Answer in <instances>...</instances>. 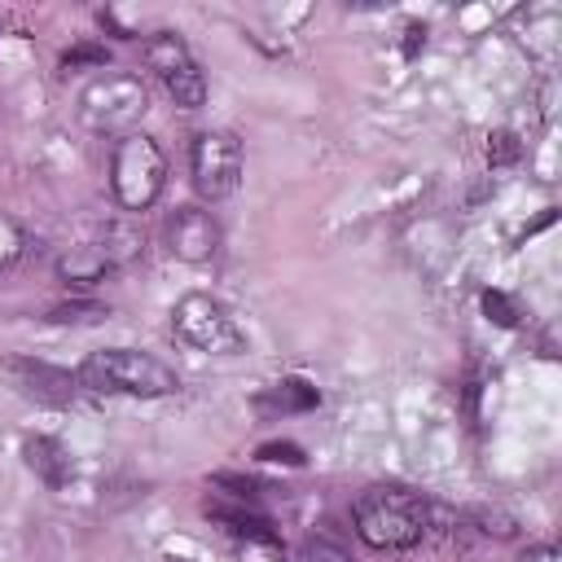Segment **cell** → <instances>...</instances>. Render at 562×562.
I'll use <instances>...</instances> for the list:
<instances>
[{
    "mask_svg": "<svg viewBox=\"0 0 562 562\" xmlns=\"http://www.w3.org/2000/svg\"><path fill=\"white\" fill-rule=\"evenodd\" d=\"M351 522L369 549H417L426 540V496L391 483L364 487L351 505Z\"/></svg>",
    "mask_w": 562,
    "mask_h": 562,
    "instance_id": "1",
    "label": "cell"
},
{
    "mask_svg": "<svg viewBox=\"0 0 562 562\" xmlns=\"http://www.w3.org/2000/svg\"><path fill=\"white\" fill-rule=\"evenodd\" d=\"M75 382L83 391H97V395H132V400H162V395H176V386H180L176 369H167L158 356L136 351V347L92 351L79 364Z\"/></svg>",
    "mask_w": 562,
    "mask_h": 562,
    "instance_id": "2",
    "label": "cell"
},
{
    "mask_svg": "<svg viewBox=\"0 0 562 562\" xmlns=\"http://www.w3.org/2000/svg\"><path fill=\"white\" fill-rule=\"evenodd\" d=\"M167 184V154L149 132H127L110 149V189L123 211H149Z\"/></svg>",
    "mask_w": 562,
    "mask_h": 562,
    "instance_id": "3",
    "label": "cell"
},
{
    "mask_svg": "<svg viewBox=\"0 0 562 562\" xmlns=\"http://www.w3.org/2000/svg\"><path fill=\"white\" fill-rule=\"evenodd\" d=\"M149 110V92L127 70H105L79 92V123L97 136H127L136 132L140 114Z\"/></svg>",
    "mask_w": 562,
    "mask_h": 562,
    "instance_id": "4",
    "label": "cell"
},
{
    "mask_svg": "<svg viewBox=\"0 0 562 562\" xmlns=\"http://www.w3.org/2000/svg\"><path fill=\"white\" fill-rule=\"evenodd\" d=\"M171 329H176V338L184 342V347H193V351H211V356H233V351H241V329H237V321H233V312L220 303V299H211V294H184V299H176V307H171Z\"/></svg>",
    "mask_w": 562,
    "mask_h": 562,
    "instance_id": "5",
    "label": "cell"
},
{
    "mask_svg": "<svg viewBox=\"0 0 562 562\" xmlns=\"http://www.w3.org/2000/svg\"><path fill=\"white\" fill-rule=\"evenodd\" d=\"M189 171H193V189L206 198V202H224L237 193L241 184V171H246V154H241V140L224 127H211V132H198L193 145H189Z\"/></svg>",
    "mask_w": 562,
    "mask_h": 562,
    "instance_id": "6",
    "label": "cell"
},
{
    "mask_svg": "<svg viewBox=\"0 0 562 562\" xmlns=\"http://www.w3.org/2000/svg\"><path fill=\"white\" fill-rule=\"evenodd\" d=\"M167 250L180 263H211L220 250V224L211 211L202 206H176V215L167 220Z\"/></svg>",
    "mask_w": 562,
    "mask_h": 562,
    "instance_id": "7",
    "label": "cell"
},
{
    "mask_svg": "<svg viewBox=\"0 0 562 562\" xmlns=\"http://www.w3.org/2000/svg\"><path fill=\"white\" fill-rule=\"evenodd\" d=\"M9 378L18 382V391L35 404H48V408H61L75 400V378L57 364H44V360H26V356H13L9 360Z\"/></svg>",
    "mask_w": 562,
    "mask_h": 562,
    "instance_id": "8",
    "label": "cell"
},
{
    "mask_svg": "<svg viewBox=\"0 0 562 562\" xmlns=\"http://www.w3.org/2000/svg\"><path fill=\"white\" fill-rule=\"evenodd\" d=\"M140 57H145V66L167 83V79H176L180 70H189V66H198L193 61V53H189V44L176 35V31H154L145 44H140Z\"/></svg>",
    "mask_w": 562,
    "mask_h": 562,
    "instance_id": "9",
    "label": "cell"
},
{
    "mask_svg": "<svg viewBox=\"0 0 562 562\" xmlns=\"http://www.w3.org/2000/svg\"><path fill=\"white\" fill-rule=\"evenodd\" d=\"M22 457H26V465L48 483V487H61L66 479H70V452L57 443V439H48V435H31L26 443H22Z\"/></svg>",
    "mask_w": 562,
    "mask_h": 562,
    "instance_id": "10",
    "label": "cell"
},
{
    "mask_svg": "<svg viewBox=\"0 0 562 562\" xmlns=\"http://www.w3.org/2000/svg\"><path fill=\"white\" fill-rule=\"evenodd\" d=\"M92 246L101 250V259H105V263H110V272H114V268H123V263H132V259L140 255L145 237H140L127 220H114V224H105V228H101V237H97Z\"/></svg>",
    "mask_w": 562,
    "mask_h": 562,
    "instance_id": "11",
    "label": "cell"
},
{
    "mask_svg": "<svg viewBox=\"0 0 562 562\" xmlns=\"http://www.w3.org/2000/svg\"><path fill=\"white\" fill-rule=\"evenodd\" d=\"M57 272H61V281L92 285V281H101V277L110 272V263L101 259V250H97V246H75L70 255H61V259H57Z\"/></svg>",
    "mask_w": 562,
    "mask_h": 562,
    "instance_id": "12",
    "label": "cell"
},
{
    "mask_svg": "<svg viewBox=\"0 0 562 562\" xmlns=\"http://www.w3.org/2000/svg\"><path fill=\"white\" fill-rule=\"evenodd\" d=\"M259 404H263V408H277V413H299V408H316V404H321V391L307 386L303 378H285V382H277Z\"/></svg>",
    "mask_w": 562,
    "mask_h": 562,
    "instance_id": "13",
    "label": "cell"
},
{
    "mask_svg": "<svg viewBox=\"0 0 562 562\" xmlns=\"http://www.w3.org/2000/svg\"><path fill=\"white\" fill-rule=\"evenodd\" d=\"M44 321H53V325H101V321H110V307L97 303V299H70V303H53Z\"/></svg>",
    "mask_w": 562,
    "mask_h": 562,
    "instance_id": "14",
    "label": "cell"
},
{
    "mask_svg": "<svg viewBox=\"0 0 562 562\" xmlns=\"http://www.w3.org/2000/svg\"><path fill=\"white\" fill-rule=\"evenodd\" d=\"M299 562H351V549L334 531H312L299 544Z\"/></svg>",
    "mask_w": 562,
    "mask_h": 562,
    "instance_id": "15",
    "label": "cell"
},
{
    "mask_svg": "<svg viewBox=\"0 0 562 562\" xmlns=\"http://www.w3.org/2000/svg\"><path fill=\"white\" fill-rule=\"evenodd\" d=\"M465 522H474L479 531H487V536H496V540H509V536L518 531V522H514L505 509H487V505H483V509H470Z\"/></svg>",
    "mask_w": 562,
    "mask_h": 562,
    "instance_id": "16",
    "label": "cell"
},
{
    "mask_svg": "<svg viewBox=\"0 0 562 562\" xmlns=\"http://www.w3.org/2000/svg\"><path fill=\"white\" fill-rule=\"evenodd\" d=\"M22 250H26V237H22V228L9 220V215H0V277L22 259Z\"/></svg>",
    "mask_w": 562,
    "mask_h": 562,
    "instance_id": "17",
    "label": "cell"
},
{
    "mask_svg": "<svg viewBox=\"0 0 562 562\" xmlns=\"http://www.w3.org/2000/svg\"><path fill=\"white\" fill-rule=\"evenodd\" d=\"M518 154H522V145H518L514 132H492L487 136V162L492 167H509V162H518Z\"/></svg>",
    "mask_w": 562,
    "mask_h": 562,
    "instance_id": "18",
    "label": "cell"
},
{
    "mask_svg": "<svg viewBox=\"0 0 562 562\" xmlns=\"http://www.w3.org/2000/svg\"><path fill=\"white\" fill-rule=\"evenodd\" d=\"M105 61H110V53L101 44H79L70 53H61V70H79V66H101L105 70Z\"/></svg>",
    "mask_w": 562,
    "mask_h": 562,
    "instance_id": "19",
    "label": "cell"
},
{
    "mask_svg": "<svg viewBox=\"0 0 562 562\" xmlns=\"http://www.w3.org/2000/svg\"><path fill=\"white\" fill-rule=\"evenodd\" d=\"M483 312H487V321H496V325H518V307H514L509 294H501V290H483Z\"/></svg>",
    "mask_w": 562,
    "mask_h": 562,
    "instance_id": "20",
    "label": "cell"
},
{
    "mask_svg": "<svg viewBox=\"0 0 562 562\" xmlns=\"http://www.w3.org/2000/svg\"><path fill=\"white\" fill-rule=\"evenodd\" d=\"M255 457H259V461H285V465H303V448H299V443H281V439L259 443V448H255Z\"/></svg>",
    "mask_w": 562,
    "mask_h": 562,
    "instance_id": "21",
    "label": "cell"
},
{
    "mask_svg": "<svg viewBox=\"0 0 562 562\" xmlns=\"http://www.w3.org/2000/svg\"><path fill=\"white\" fill-rule=\"evenodd\" d=\"M518 562H562V553H558V544H527Z\"/></svg>",
    "mask_w": 562,
    "mask_h": 562,
    "instance_id": "22",
    "label": "cell"
},
{
    "mask_svg": "<svg viewBox=\"0 0 562 562\" xmlns=\"http://www.w3.org/2000/svg\"><path fill=\"white\" fill-rule=\"evenodd\" d=\"M404 35H408V40H404V53L413 57V53H417V44H426V26H417V22H413Z\"/></svg>",
    "mask_w": 562,
    "mask_h": 562,
    "instance_id": "23",
    "label": "cell"
},
{
    "mask_svg": "<svg viewBox=\"0 0 562 562\" xmlns=\"http://www.w3.org/2000/svg\"><path fill=\"white\" fill-rule=\"evenodd\" d=\"M167 562H189V558H167Z\"/></svg>",
    "mask_w": 562,
    "mask_h": 562,
    "instance_id": "24",
    "label": "cell"
}]
</instances>
